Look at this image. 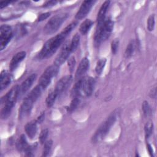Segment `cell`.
Here are the masks:
<instances>
[{
	"label": "cell",
	"mask_w": 157,
	"mask_h": 157,
	"mask_svg": "<svg viewBox=\"0 0 157 157\" xmlns=\"http://www.w3.org/2000/svg\"><path fill=\"white\" fill-rule=\"evenodd\" d=\"M119 46V40L118 39H114L111 43V50L113 54H115L118 50Z\"/></svg>",
	"instance_id": "d6a6232c"
},
{
	"label": "cell",
	"mask_w": 157,
	"mask_h": 157,
	"mask_svg": "<svg viewBox=\"0 0 157 157\" xmlns=\"http://www.w3.org/2000/svg\"><path fill=\"white\" fill-rule=\"evenodd\" d=\"M75 63H76L75 59L74 56H71L67 59V66L71 72H72L74 71L75 66Z\"/></svg>",
	"instance_id": "1f68e13d"
},
{
	"label": "cell",
	"mask_w": 157,
	"mask_h": 157,
	"mask_svg": "<svg viewBox=\"0 0 157 157\" xmlns=\"http://www.w3.org/2000/svg\"><path fill=\"white\" fill-rule=\"evenodd\" d=\"M72 81V76L71 75H66L62 77L56 83L55 86V91L59 95L63 91H64L68 86L70 85Z\"/></svg>",
	"instance_id": "30bf717a"
},
{
	"label": "cell",
	"mask_w": 157,
	"mask_h": 157,
	"mask_svg": "<svg viewBox=\"0 0 157 157\" xmlns=\"http://www.w3.org/2000/svg\"><path fill=\"white\" fill-rule=\"evenodd\" d=\"M155 27V15L151 14L149 16L147 20V29L150 31H152Z\"/></svg>",
	"instance_id": "f546056e"
},
{
	"label": "cell",
	"mask_w": 157,
	"mask_h": 157,
	"mask_svg": "<svg viewBox=\"0 0 157 157\" xmlns=\"http://www.w3.org/2000/svg\"><path fill=\"white\" fill-rule=\"evenodd\" d=\"M59 71V66L53 64L48 66L39 78V85L45 90L50 83L53 77H55Z\"/></svg>",
	"instance_id": "277c9868"
},
{
	"label": "cell",
	"mask_w": 157,
	"mask_h": 157,
	"mask_svg": "<svg viewBox=\"0 0 157 157\" xmlns=\"http://www.w3.org/2000/svg\"><path fill=\"white\" fill-rule=\"evenodd\" d=\"M37 77V75L36 74H33L28 77L19 86V94L18 97L22 96L25 93H26L28 90L31 88L33 83L35 81Z\"/></svg>",
	"instance_id": "7c38bea8"
},
{
	"label": "cell",
	"mask_w": 157,
	"mask_h": 157,
	"mask_svg": "<svg viewBox=\"0 0 157 157\" xmlns=\"http://www.w3.org/2000/svg\"><path fill=\"white\" fill-rule=\"evenodd\" d=\"M95 85V80L91 77L81 78V95L90 96L91 95Z\"/></svg>",
	"instance_id": "8992f818"
},
{
	"label": "cell",
	"mask_w": 157,
	"mask_h": 157,
	"mask_svg": "<svg viewBox=\"0 0 157 157\" xmlns=\"http://www.w3.org/2000/svg\"><path fill=\"white\" fill-rule=\"evenodd\" d=\"M44 149L42 152V156H47L49 155V153L51 152L52 147L53 145V142L52 140H48L45 141V142L44 144Z\"/></svg>",
	"instance_id": "cb8c5ba5"
},
{
	"label": "cell",
	"mask_w": 157,
	"mask_h": 157,
	"mask_svg": "<svg viewBox=\"0 0 157 157\" xmlns=\"http://www.w3.org/2000/svg\"><path fill=\"white\" fill-rule=\"evenodd\" d=\"M57 3L56 1H48L45 3L44 4L43 7H48L53 6H55Z\"/></svg>",
	"instance_id": "e575fe53"
},
{
	"label": "cell",
	"mask_w": 157,
	"mask_h": 157,
	"mask_svg": "<svg viewBox=\"0 0 157 157\" xmlns=\"http://www.w3.org/2000/svg\"><path fill=\"white\" fill-rule=\"evenodd\" d=\"M44 117H45V113L43 112L42 113H41V114L39 115V117H37V120H36V121H37V123H42V122L44 121Z\"/></svg>",
	"instance_id": "8d00e7d4"
},
{
	"label": "cell",
	"mask_w": 157,
	"mask_h": 157,
	"mask_svg": "<svg viewBox=\"0 0 157 157\" xmlns=\"http://www.w3.org/2000/svg\"><path fill=\"white\" fill-rule=\"evenodd\" d=\"M58 96V94L56 93V92L55 90L51 91L48 94V96L46 98V101H45L46 105L48 107H50L54 104L55 100Z\"/></svg>",
	"instance_id": "44dd1931"
},
{
	"label": "cell",
	"mask_w": 157,
	"mask_h": 157,
	"mask_svg": "<svg viewBox=\"0 0 157 157\" xmlns=\"http://www.w3.org/2000/svg\"><path fill=\"white\" fill-rule=\"evenodd\" d=\"M13 107V106L10 105L4 104V106H3V107L1 110V117L2 119H6L10 115Z\"/></svg>",
	"instance_id": "7402d4cb"
},
{
	"label": "cell",
	"mask_w": 157,
	"mask_h": 157,
	"mask_svg": "<svg viewBox=\"0 0 157 157\" xmlns=\"http://www.w3.org/2000/svg\"><path fill=\"white\" fill-rule=\"evenodd\" d=\"M147 150H148V153L149 155L151 156H153V148L151 147V146L150 145V144H147Z\"/></svg>",
	"instance_id": "74e56055"
},
{
	"label": "cell",
	"mask_w": 157,
	"mask_h": 157,
	"mask_svg": "<svg viewBox=\"0 0 157 157\" xmlns=\"http://www.w3.org/2000/svg\"><path fill=\"white\" fill-rule=\"evenodd\" d=\"M142 109L143 110V113L145 117H149L151 114V109L148 102L147 101H144L142 103Z\"/></svg>",
	"instance_id": "f1b7e54d"
},
{
	"label": "cell",
	"mask_w": 157,
	"mask_h": 157,
	"mask_svg": "<svg viewBox=\"0 0 157 157\" xmlns=\"http://www.w3.org/2000/svg\"><path fill=\"white\" fill-rule=\"evenodd\" d=\"M145 139H148L149 137L151 135L153 131V122H148L145 125Z\"/></svg>",
	"instance_id": "4316f807"
},
{
	"label": "cell",
	"mask_w": 157,
	"mask_h": 157,
	"mask_svg": "<svg viewBox=\"0 0 157 157\" xmlns=\"http://www.w3.org/2000/svg\"><path fill=\"white\" fill-rule=\"evenodd\" d=\"M48 129H44L41 131V132L39 135V142L40 144H44L45 142L47 136H48Z\"/></svg>",
	"instance_id": "4dcf8cb0"
},
{
	"label": "cell",
	"mask_w": 157,
	"mask_h": 157,
	"mask_svg": "<svg viewBox=\"0 0 157 157\" xmlns=\"http://www.w3.org/2000/svg\"><path fill=\"white\" fill-rule=\"evenodd\" d=\"M26 53L25 51H21L17 53L12 58L10 65L9 69L11 71H14L19 65V64L25 59L26 57Z\"/></svg>",
	"instance_id": "5bb4252c"
},
{
	"label": "cell",
	"mask_w": 157,
	"mask_h": 157,
	"mask_svg": "<svg viewBox=\"0 0 157 157\" xmlns=\"http://www.w3.org/2000/svg\"><path fill=\"white\" fill-rule=\"evenodd\" d=\"M93 24V22L91 20L86 19L85 21H83V22L82 23V24L80 26L79 30L80 33L83 35L86 34L90 29Z\"/></svg>",
	"instance_id": "ffe728a7"
},
{
	"label": "cell",
	"mask_w": 157,
	"mask_h": 157,
	"mask_svg": "<svg viewBox=\"0 0 157 157\" xmlns=\"http://www.w3.org/2000/svg\"><path fill=\"white\" fill-rule=\"evenodd\" d=\"M33 103H34L33 102H32L29 99L25 98L19 109V113H18L19 119L20 120L23 119L30 114L33 108Z\"/></svg>",
	"instance_id": "8fae6325"
},
{
	"label": "cell",
	"mask_w": 157,
	"mask_h": 157,
	"mask_svg": "<svg viewBox=\"0 0 157 157\" xmlns=\"http://www.w3.org/2000/svg\"><path fill=\"white\" fill-rule=\"evenodd\" d=\"M19 94V86L15 85L11 88L10 91L1 98L2 104H9L14 106L17 99Z\"/></svg>",
	"instance_id": "ba28073f"
},
{
	"label": "cell",
	"mask_w": 157,
	"mask_h": 157,
	"mask_svg": "<svg viewBox=\"0 0 157 157\" xmlns=\"http://www.w3.org/2000/svg\"><path fill=\"white\" fill-rule=\"evenodd\" d=\"M37 121L36 120H33L28 122L25 126V130L30 139H33L37 132Z\"/></svg>",
	"instance_id": "2e32d148"
},
{
	"label": "cell",
	"mask_w": 157,
	"mask_h": 157,
	"mask_svg": "<svg viewBox=\"0 0 157 157\" xmlns=\"http://www.w3.org/2000/svg\"><path fill=\"white\" fill-rule=\"evenodd\" d=\"M116 120V116L113 113L110 115L97 129L93 136L92 141L94 143L101 141L109 132L111 127L113 125Z\"/></svg>",
	"instance_id": "7a4b0ae2"
},
{
	"label": "cell",
	"mask_w": 157,
	"mask_h": 157,
	"mask_svg": "<svg viewBox=\"0 0 157 157\" xmlns=\"http://www.w3.org/2000/svg\"><path fill=\"white\" fill-rule=\"evenodd\" d=\"M150 96L151 98H153V99H155L156 97V88L155 87L153 88L150 93Z\"/></svg>",
	"instance_id": "d590c367"
},
{
	"label": "cell",
	"mask_w": 157,
	"mask_h": 157,
	"mask_svg": "<svg viewBox=\"0 0 157 157\" xmlns=\"http://www.w3.org/2000/svg\"><path fill=\"white\" fill-rule=\"evenodd\" d=\"M29 145H28L26 139L25 135L22 134L17 140L16 143L17 148L19 151H23L25 152V150L28 148Z\"/></svg>",
	"instance_id": "d6986e66"
},
{
	"label": "cell",
	"mask_w": 157,
	"mask_h": 157,
	"mask_svg": "<svg viewBox=\"0 0 157 157\" xmlns=\"http://www.w3.org/2000/svg\"><path fill=\"white\" fill-rule=\"evenodd\" d=\"M50 15V12H45V13H41L39 15L38 17V18H37V20L38 21H42L45 19H47Z\"/></svg>",
	"instance_id": "836d02e7"
},
{
	"label": "cell",
	"mask_w": 157,
	"mask_h": 157,
	"mask_svg": "<svg viewBox=\"0 0 157 157\" xmlns=\"http://www.w3.org/2000/svg\"><path fill=\"white\" fill-rule=\"evenodd\" d=\"M134 48H135V43L133 40H131L126 47L125 53H124L125 57L126 58L131 57L134 53Z\"/></svg>",
	"instance_id": "484cf974"
},
{
	"label": "cell",
	"mask_w": 157,
	"mask_h": 157,
	"mask_svg": "<svg viewBox=\"0 0 157 157\" xmlns=\"http://www.w3.org/2000/svg\"><path fill=\"white\" fill-rule=\"evenodd\" d=\"M71 52V42L67 41L63 45L59 54L56 57L54 61V64L58 66L63 64L69 58V56Z\"/></svg>",
	"instance_id": "52a82bcc"
},
{
	"label": "cell",
	"mask_w": 157,
	"mask_h": 157,
	"mask_svg": "<svg viewBox=\"0 0 157 157\" xmlns=\"http://www.w3.org/2000/svg\"><path fill=\"white\" fill-rule=\"evenodd\" d=\"M12 77L7 71H3L1 74L0 77V88L1 90L6 88L11 82Z\"/></svg>",
	"instance_id": "ac0fdd59"
},
{
	"label": "cell",
	"mask_w": 157,
	"mask_h": 157,
	"mask_svg": "<svg viewBox=\"0 0 157 157\" xmlns=\"http://www.w3.org/2000/svg\"><path fill=\"white\" fill-rule=\"evenodd\" d=\"M110 4L109 1H105L102 4L97 16V25L103 24L105 20V14Z\"/></svg>",
	"instance_id": "9a60e30c"
},
{
	"label": "cell",
	"mask_w": 157,
	"mask_h": 157,
	"mask_svg": "<svg viewBox=\"0 0 157 157\" xmlns=\"http://www.w3.org/2000/svg\"><path fill=\"white\" fill-rule=\"evenodd\" d=\"M12 2L11 1H2L1 2V9H2L5 6H7L9 4Z\"/></svg>",
	"instance_id": "f35d334b"
},
{
	"label": "cell",
	"mask_w": 157,
	"mask_h": 157,
	"mask_svg": "<svg viewBox=\"0 0 157 157\" xmlns=\"http://www.w3.org/2000/svg\"><path fill=\"white\" fill-rule=\"evenodd\" d=\"M80 102V97L79 96H76V97H73L72 99L71 102V104L68 107V112H72L74 111L78 106Z\"/></svg>",
	"instance_id": "83f0119b"
},
{
	"label": "cell",
	"mask_w": 157,
	"mask_h": 157,
	"mask_svg": "<svg viewBox=\"0 0 157 157\" xmlns=\"http://www.w3.org/2000/svg\"><path fill=\"white\" fill-rule=\"evenodd\" d=\"M80 35L78 33H76L72 37L71 41V52H74L77 48L79 42H80Z\"/></svg>",
	"instance_id": "d4e9b609"
},
{
	"label": "cell",
	"mask_w": 157,
	"mask_h": 157,
	"mask_svg": "<svg viewBox=\"0 0 157 157\" xmlns=\"http://www.w3.org/2000/svg\"><path fill=\"white\" fill-rule=\"evenodd\" d=\"M89 59L85 57L82 58L81 61L80 62V64L77 69L76 72H75V78L77 79L81 78V77L86 73L87 70L89 67Z\"/></svg>",
	"instance_id": "4fadbf2b"
},
{
	"label": "cell",
	"mask_w": 157,
	"mask_h": 157,
	"mask_svg": "<svg viewBox=\"0 0 157 157\" xmlns=\"http://www.w3.org/2000/svg\"><path fill=\"white\" fill-rule=\"evenodd\" d=\"M13 36L12 30L10 26L3 25L0 28V45L2 50L10 41Z\"/></svg>",
	"instance_id": "5b68a950"
},
{
	"label": "cell",
	"mask_w": 157,
	"mask_h": 157,
	"mask_svg": "<svg viewBox=\"0 0 157 157\" xmlns=\"http://www.w3.org/2000/svg\"><path fill=\"white\" fill-rule=\"evenodd\" d=\"M95 2V1H84L75 15V18L77 20H82L85 18L90 12Z\"/></svg>",
	"instance_id": "9c48e42d"
},
{
	"label": "cell",
	"mask_w": 157,
	"mask_h": 157,
	"mask_svg": "<svg viewBox=\"0 0 157 157\" xmlns=\"http://www.w3.org/2000/svg\"><path fill=\"white\" fill-rule=\"evenodd\" d=\"M105 63H106V59L105 58H101L98 61L96 65V67H95V71L98 75H101L102 74L104 70V68L105 67Z\"/></svg>",
	"instance_id": "603a6c76"
},
{
	"label": "cell",
	"mask_w": 157,
	"mask_h": 157,
	"mask_svg": "<svg viewBox=\"0 0 157 157\" xmlns=\"http://www.w3.org/2000/svg\"><path fill=\"white\" fill-rule=\"evenodd\" d=\"M68 14L66 13L57 14L52 17L46 23L44 31L46 34H52L56 32L62 23L67 18Z\"/></svg>",
	"instance_id": "3957f363"
},
{
	"label": "cell",
	"mask_w": 157,
	"mask_h": 157,
	"mask_svg": "<svg viewBox=\"0 0 157 157\" xmlns=\"http://www.w3.org/2000/svg\"><path fill=\"white\" fill-rule=\"evenodd\" d=\"M43 90V88L38 84L37 86L34 87V88H33L31 91V92L28 94V96L26 98L31 101L32 102H35L37 101V99L40 96Z\"/></svg>",
	"instance_id": "e0dca14e"
},
{
	"label": "cell",
	"mask_w": 157,
	"mask_h": 157,
	"mask_svg": "<svg viewBox=\"0 0 157 157\" xmlns=\"http://www.w3.org/2000/svg\"><path fill=\"white\" fill-rule=\"evenodd\" d=\"M70 33L64 29L59 34L48 40L43 45L40 51L38 57L40 59H44L52 56L58 49L59 47L63 42L65 38Z\"/></svg>",
	"instance_id": "6da1fadb"
}]
</instances>
